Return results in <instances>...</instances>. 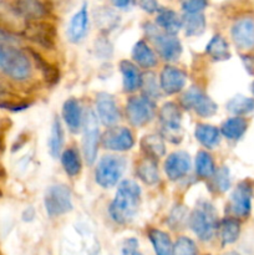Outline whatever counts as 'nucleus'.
<instances>
[{
  "label": "nucleus",
  "instance_id": "obj_20",
  "mask_svg": "<svg viewBox=\"0 0 254 255\" xmlns=\"http://www.w3.org/2000/svg\"><path fill=\"white\" fill-rule=\"evenodd\" d=\"M120 70L122 74V84H124L125 91L133 92L141 87L142 75L136 65L132 64L131 61L124 60L120 62Z\"/></svg>",
  "mask_w": 254,
  "mask_h": 255
},
{
  "label": "nucleus",
  "instance_id": "obj_23",
  "mask_svg": "<svg viewBox=\"0 0 254 255\" xmlns=\"http://www.w3.org/2000/svg\"><path fill=\"white\" fill-rule=\"evenodd\" d=\"M247 128H248V122L243 117L236 116L224 121L219 131L222 136L229 141H238L246 133Z\"/></svg>",
  "mask_w": 254,
  "mask_h": 255
},
{
  "label": "nucleus",
  "instance_id": "obj_42",
  "mask_svg": "<svg viewBox=\"0 0 254 255\" xmlns=\"http://www.w3.org/2000/svg\"><path fill=\"white\" fill-rule=\"evenodd\" d=\"M19 41L16 36L14 34H11L7 30L0 27V44H7V45H14Z\"/></svg>",
  "mask_w": 254,
  "mask_h": 255
},
{
  "label": "nucleus",
  "instance_id": "obj_16",
  "mask_svg": "<svg viewBox=\"0 0 254 255\" xmlns=\"http://www.w3.org/2000/svg\"><path fill=\"white\" fill-rule=\"evenodd\" d=\"M187 81V74L174 66L163 67L159 76V87L167 95H174L182 91Z\"/></svg>",
  "mask_w": 254,
  "mask_h": 255
},
{
  "label": "nucleus",
  "instance_id": "obj_5",
  "mask_svg": "<svg viewBox=\"0 0 254 255\" xmlns=\"http://www.w3.org/2000/svg\"><path fill=\"white\" fill-rule=\"evenodd\" d=\"M45 209L47 216L54 218L72 211L71 191L65 184H55L49 187L44 197Z\"/></svg>",
  "mask_w": 254,
  "mask_h": 255
},
{
  "label": "nucleus",
  "instance_id": "obj_4",
  "mask_svg": "<svg viewBox=\"0 0 254 255\" xmlns=\"http://www.w3.org/2000/svg\"><path fill=\"white\" fill-rule=\"evenodd\" d=\"M126 168V159L121 156L107 154L102 157L95 169V179L102 188H111L121 179Z\"/></svg>",
  "mask_w": 254,
  "mask_h": 255
},
{
  "label": "nucleus",
  "instance_id": "obj_17",
  "mask_svg": "<svg viewBox=\"0 0 254 255\" xmlns=\"http://www.w3.org/2000/svg\"><path fill=\"white\" fill-rule=\"evenodd\" d=\"M26 35L30 40L45 49H51L55 45V29L46 22H32L26 27Z\"/></svg>",
  "mask_w": 254,
  "mask_h": 255
},
{
  "label": "nucleus",
  "instance_id": "obj_15",
  "mask_svg": "<svg viewBox=\"0 0 254 255\" xmlns=\"http://www.w3.org/2000/svg\"><path fill=\"white\" fill-rule=\"evenodd\" d=\"M96 110L99 119L105 126H114L120 120V111L114 96L107 92H100L96 96Z\"/></svg>",
  "mask_w": 254,
  "mask_h": 255
},
{
  "label": "nucleus",
  "instance_id": "obj_11",
  "mask_svg": "<svg viewBox=\"0 0 254 255\" xmlns=\"http://www.w3.org/2000/svg\"><path fill=\"white\" fill-rule=\"evenodd\" d=\"M101 143L110 151L124 152L133 147L134 139L132 132L126 127H112L102 134Z\"/></svg>",
  "mask_w": 254,
  "mask_h": 255
},
{
  "label": "nucleus",
  "instance_id": "obj_41",
  "mask_svg": "<svg viewBox=\"0 0 254 255\" xmlns=\"http://www.w3.org/2000/svg\"><path fill=\"white\" fill-rule=\"evenodd\" d=\"M96 52L99 56L109 57L112 54V47L107 40H99L96 41Z\"/></svg>",
  "mask_w": 254,
  "mask_h": 255
},
{
  "label": "nucleus",
  "instance_id": "obj_44",
  "mask_svg": "<svg viewBox=\"0 0 254 255\" xmlns=\"http://www.w3.org/2000/svg\"><path fill=\"white\" fill-rule=\"evenodd\" d=\"M139 6L147 12H154L158 10V2L157 0H139Z\"/></svg>",
  "mask_w": 254,
  "mask_h": 255
},
{
  "label": "nucleus",
  "instance_id": "obj_26",
  "mask_svg": "<svg viewBox=\"0 0 254 255\" xmlns=\"http://www.w3.org/2000/svg\"><path fill=\"white\" fill-rule=\"evenodd\" d=\"M206 52L216 61H224L231 59L228 42L222 35H214L206 46Z\"/></svg>",
  "mask_w": 254,
  "mask_h": 255
},
{
  "label": "nucleus",
  "instance_id": "obj_6",
  "mask_svg": "<svg viewBox=\"0 0 254 255\" xmlns=\"http://www.w3.org/2000/svg\"><path fill=\"white\" fill-rule=\"evenodd\" d=\"M146 32L149 40L157 47L162 59L169 62L178 60V57L182 54V45L181 41L174 35L161 32L152 24L146 25Z\"/></svg>",
  "mask_w": 254,
  "mask_h": 255
},
{
  "label": "nucleus",
  "instance_id": "obj_1",
  "mask_svg": "<svg viewBox=\"0 0 254 255\" xmlns=\"http://www.w3.org/2000/svg\"><path fill=\"white\" fill-rule=\"evenodd\" d=\"M141 202V188L131 179H125L117 187L114 201L110 204V216L116 223L127 224L132 222Z\"/></svg>",
  "mask_w": 254,
  "mask_h": 255
},
{
  "label": "nucleus",
  "instance_id": "obj_35",
  "mask_svg": "<svg viewBox=\"0 0 254 255\" xmlns=\"http://www.w3.org/2000/svg\"><path fill=\"white\" fill-rule=\"evenodd\" d=\"M216 172L214 161L209 153L201 151L196 156V173L201 178H211Z\"/></svg>",
  "mask_w": 254,
  "mask_h": 255
},
{
  "label": "nucleus",
  "instance_id": "obj_43",
  "mask_svg": "<svg viewBox=\"0 0 254 255\" xmlns=\"http://www.w3.org/2000/svg\"><path fill=\"white\" fill-rule=\"evenodd\" d=\"M138 247V242L134 238L127 239L122 246V255H132L136 253V248Z\"/></svg>",
  "mask_w": 254,
  "mask_h": 255
},
{
  "label": "nucleus",
  "instance_id": "obj_31",
  "mask_svg": "<svg viewBox=\"0 0 254 255\" xmlns=\"http://www.w3.org/2000/svg\"><path fill=\"white\" fill-rule=\"evenodd\" d=\"M219 236L223 246L233 244L241 234V224L234 218H224L219 224Z\"/></svg>",
  "mask_w": 254,
  "mask_h": 255
},
{
  "label": "nucleus",
  "instance_id": "obj_14",
  "mask_svg": "<svg viewBox=\"0 0 254 255\" xmlns=\"http://www.w3.org/2000/svg\"><path fill=\"white\" fill-rule=\"evenodd\" d=\"M192 161L187 152L177 151L169 154L164 161V172L171 181L181 179L191 171Z\"/></svg>",
  "mask_w": 254,
  "mask_h": 255
},
{
  "label": "nucleus",
  "instance_id": "obj_48",
  "mask_svg": "<svg viewBox=\"0 0 254 255\" xmlns=\"http://www.w3.org/2000/svg\"><path fill=\"white\" fill-rule=\"evenodd\" d=\"M251 91H252V94H253V96H254V81H253V84H252V86H251Z\"/></svg>",
  "mask_w": 254,
  "mask_h": 255
},
{
  "label": "nucleus",
  "instance_id": "obj_25",
  "mask_svg": "<svg viewBox=\"0 0 254 255\" xmlns=\"http://www.w3.org/2000/svg\"><path fill=\"white\" fill-rule=\"evenodd\" d=\"M156 22L161 29L164 30L166 34L169 35L177 34L182 27V19H179L173 10L169 9H159Z\"/></svg>",
  "mask_w": 254,
  "mask_h": 255
},
{
  "label": "nucleus",
  "instance_id": "obj_40",
  "mask_svg": "<svg viewBox=\"0 0 254 255\" xmlns=\"http://www.w3.org/2000/svg\"><path fill=\"white\" fill-rule=\"evenodd\" d=\"M207 0H183L182 7L188 14H197L207 6Z\"/></svg>",
  "mask_w": 254,
  "mask_h": 255
},
{
  "label": "nucleus",
  "instance_id": "obj_3",
  "mask_svg": "<svg viewBox=\"0 0 254 255\" xmlns=\"http://www.w3.org/2000/svg\"><path fill=\"white\" fill-rule=\"evenodd\" d=\"M218 216L213 204L208 201H199L196 208L192 211L188 223L193 233L201 241L208 242L218 229Z\"/></svg>",
  "mask_w": 254,
  "mask_h": 255
},
{
  "label": "nucleus",
  "instance_id": "obj_49",
  "mask_svg": "<svg viewBox=\"0 0 254 255\" xmlns=\"http://www.w3.org/2000/svg\"><path fill=\"white\" fill-rule=\"evenodd\" d=\"M132 255H142L141 253H137V252H136V253H134V254H132Z\"/></svg>",
  "mask_w": 254,
  "mask_h": 255
},
{
  "label": "nucleus",
  "instance_id": "obj_8",
  "mask_svg": "<svg viewBox=\"0 0 254 255\" xmlns=\"http://www.w3.org/2000/svg\"><path fill=\"white\" fill-rule=\"evenodd\" d=\"M84 136H82V152L87 164H94L97 157V147L100 141L99 122L97 116L92 110H87L84 117Z\"/></svg>",
  "mask_w": 254,
  "mask_h": 255
},
{
  "label": "nucleus",
  "instance_id": "obj_24",
  "mask_svg": "<svg viewBox=\"0 0 254 255\" xmlns=\"http://www.w3.org/2000/svg\"><path fill=\"white\" fill-rule=\"evenodd\" d=\"M132 59L143 69H151L157 65V57L144 41H137L132 49Z\"/></svg>",
  "mask_w": 254,
  "mask_h": 255
},
{
  "label": "nucleus",
  "instance_id": "obj_32",
  "mask_svg": "<svg viewBox=\"0 0 254 255\" xmlns=\"http://www.w3.org/2000/svg\"><path fill=\"white\" fill-rule=\"evenodd\" d=\"M182 26L184 27L187 36H198L206 30V17L201 12L197 14L186 12L182 19Z\"/></svg>",
  "mask_w": 254,
  "mask_h": 255
},
{
  "label": "nucleus",
  "instance_id": "obj_34",
  "mask_svg": "<svg viewBox=\"0 0 254 255\" xmlns=\"http://www.w3.org/2000/svg\"><path fill=\"white\" fill-rule=\"evenodd\" d=\"M61 163L69 176H77L81 172V158L79 152L75 148H67L66 151L62 152Z\"/></svg>",
  "mask_w": 254,
  "mask_h": 255
},
{
  "label": "nucleus",
  "instance_id": "obj_18",
  "mask_svg": "<svg viewBox=\"0 0 254 255\" xmlns=\"http://www.w3.org/2000/svg\"><path fill=\"white\" fill-rule=\"evenodd\" d=\"M87 29H89V12L86 5H84L70 20L67 27V39L74 44H77L86 36Z\"/></svg>",
  "mask_w": 254,
  "mask_h": 255
},
{
  "label": "nucleus",
  "instance_id": "obj_46",
  "mask_svg": "<svg viewBox=\"0 0 254 255\" xmlns=\"http://www.w3.org/2000/svg\"><path fill=\"white\" fill-rule=\"evenodd\" d=\"M111 1H112V4L115 5V6L124 9V7L128 6L129 2H131V0H111Z\"/></svg>",
  "mask_w": 254,
  "mask_h": 255
},
{
  "label": "nucleus",
  "instance_id": "obj_9",
  "mask_svg": "<svg viewBox=\"0 0 254 255\" xmlns=\"http://www.w3.org/2000/svg\"><path fill=\"white\" fill-rule=\"evenodd\" d=\"M181 104L184 109L193 110L201 117H211L218 111V105L198 87H191L182 96Z\"/></svg>",
  "mask_w": 254,
  "mask_h": 255
},
{
  "label": "nucleus",
  "instance_id": "obj_19",
  "mask_svg": "<svg viewBox=\"0 0 254 255\" xmlns=\"http://www.w3.org/2000/svg\"><path fill=\"white\" fill-rule=\"evenodd\" d=\"M62 117L72 133H77L81 129L84 117H82L81 105L76 99L71 97L65 101L64 106H62Z\"/></svg>",
  "mask_w": 254,
  "mask_h": 255
},
{
  "label": "nucleus",
  "instance_id": "obj_7",
  "mask_svg": "<svg viewBox=\"0 0 254 255\" xmlns=\"http://www.w3.org/2000/svg\"><path fill=\"white\" fill-rule=\"evenodd\" d=\"M159 122L164 137L172 143L182 141V114L174 102H167L159 110Z\"/></svg>",
  "mask_w": 254,
  "mask_h": 255
},
{
  "label": "nucleus",
  "instance_id": "obj_10",
  "mask_svg": "<svg viewBox=\"0 0 254 255\" xmlns=\"http://www.w3.org/2000/svg\"><path fill=\"white\" fill-rule=\"evenodd\" d=\"M156 106L153 101L146 97H131L126 105V116L131 125L144 126L153 120Z\"/></svg>",
  "mask_w": 254,
  "mask_h": 255
},
{
  "label": "nucleus",
  "instance_id": "obj_29",
  "mask_svg": "<svg viewBox=\"0 0 254 255\" xmlns=\"http://www.w3.org/2000/svg\"><path fill=\"white\" fill-rule=\"evenodd\" d=\"M137 177L144 182L146 184H156L159 181V174H158V167H157L156 159L152 158H144L141 161L137 166L136 169Z\"/></svg>",
  "mask_w": 254,
  "mask_h": 255
},
{
  "label": "nucleus",
  "instance_id": "obj_47",
  "mask_svg": "<svg viewBox=\"0 0 254 255\" xmlns=\"http://www.w3.org/2000/svg\"><path fill=\"white\" fill-rule=\"evenodd\" d=\"M224 255H241V254L237 253V252H228V253H226Z\"/></svg>",
  "mask_w": 254,
  "mask_h": 255
},
{
  "label": "nucleus",
  "instance_id": "obj_45",
  "mask_svg": "<svg viewBox=\"0 0 254 255\" xmlns=\"http://www.w3.org/2000/svg\"><path fill=\"white\" fill-rule=\"evenodd\" d=\"M242 61H243L247 71L254 76V56H242Z\"/></svg>",
  "mask_w": 254,
  "mask_h": 255
},
{
  "label": "nucleus",
  "instance_id": "obj_37",
  "mask_svg": "<svg viewBox=\"0 0 254 255\" xmlns=\"http://www.w3.org/2000/svg\"><path fill=\"white\" fill-rule=\"evenodd\" d=\"M141 87L143 90V97L149 100H154L161 96V87H158L156 81V76L152 72H146L142 75Z\"/></svg>",
  "mask_w": 254,
  "mask_h": 255
},
{
  "label": "nucleus",
  "instance_id": "obj_21",
  "mask_svg": "<svg viewBox=\"0 0 254 255\" xmlns=\"http://www.w3.org/2000/svg\"><path fill=\"white\" fill-rule=\"evenodd\" d=\"M194 136L196 139L202 144L203 147L209 149L216 148L221 142V131L217 127L212 126V125L199 124L196 126L194 129Z\"/></svg>",
  "mask_w": 254,
  "mask_h": 255
},
{
  "label": "nucleus",
  "instance_id": "obj_28",
  "mask_svg": "<svg viewBox=\"0 0 254 255\" xmlns=\"http://www.w3.org/2000/svg\"><path fill=\"white\" fill-rule=\"evenodd\" d=\"M141 147L148 158L158 159L166 153L163 139L157 134H147L141 139Z\"/></svg>",
  "mask_w": 254,
  "mask_h": 255
},
{
  "label": "nucleus",
  "instance_id": "obj_39",
  "mask_svg": "<svg viewBox=\"0 0 254 255\" xmlns=\"http://www.w3.org/2000/svg\"><path fill=\"white\" fill-rule=\"evenodd\" d=\"M187 213L184 207L178 206L172 211L171 216H169V224H171L172 229H178L184 222L187 221Z\"/></svg>",
  "mask_w": 254,
  "mask_h": 255
},
{
  "label": "nucleus",
  "instance_id": "obj_33",
  "mask_svg": "<svg viewBox=\"0 0 254 255\" xmlns=\"http://www.w3.org/2000/svg\"><path fill=\"white\" fill-rule=\"evenodd\" d=\"M226 107L231 114L241 117L242 115L251 114L252 111H254V99L243 95H237L227 102Z\"/></svg>",
  "mask_w": 254,
  "mask_h": 255
},
{
  "label": "nucleus",
  "instance_id": "obj_12",
  "mask_svg": "<svg viewBox=\"0 0 254 255\" xmlns=\"http://www.w3.org/2000/svg\"><path fill=\"white\" fill-rule=\"evenodd\" d=\"M252 194L253 189L249 182L244 181L237 186L233 193L231 194L229 208L236 217L247 218L252 211Z\"/></svg>",
  "mask_w": 254,
  "mask_h": 255
},
{
  "label": "nucleus",
  "instance_id": "obj_27",
  "mask_svg": "<svg viewBox=\"0 0 254 255\" xmlns=\"http://www.w3.org/2000/svg\"><path fill=\"white\" fill-rule=\"evenodd\" d=\"M148 237L156 255H173V244L168 234L159 229H151Z\"/></svg>",
  "mask_w": 254,
  "mask_h": 255
},
{
  "label": "nucleus",
  "instance_id": "obj_2",
  "mask_svg": "<svg viewBox=\"0 0 254 255\" xmlns=\"http://www.w3.org/2000/svg\"><path fill=\"white\" fill-rule=\"evenodd\" d=\"M0 71L14 81H25L32 71L27 55L12 45L0 44Z\"/></svg>",
  "mask_w": 254,
  "mask_h": 255
},
{
  "label": "nucleus",
  "instance_id": "obj_30",
  "mask_svg": "<svg viewBox=\"0 0 254 255\" xmlns=\"http://www.w3.org/2000/svg\"><path fill=\"white\" fill-rule=\"evenodd\" d=\"M47 147H49L50 154L54 158H57L61 154L62 147H64V129H62L61 122L57 117H55L52 121Z\"/></svg>",
  "mask_w": 254,
  "mask_h": 255
},
{
  "label": "nucleus",
  "instance_id": "obj_36",
  "mask_svg": "<svg viewBox=\"0 0 254 255\" xmlns=\"http://www.w3.org/2000/svg\"><path fill=\"white\" fill-rule=\"evenodd\" d=\"M212 178V188L218 193H224L231 188V173L228 167H221L218 171L214 172Z\"/></svg>",
  "mask_w": 254,
  "mask_h": 255
},
{
  "label": "nucleus",
  "instance_id": "obj_38",
  "mask_svg": "<svg viewBox=\"0 0 254 255\" xmlns=\"http://www.w3.org/2000/svg\"><path fill=\"white\" fill-rule=\"evenodd\" d=\"M173 255H198V249L192 239L179 237L173 246Z\"/></svg>",
  "mask_w": 254,
  "mask_h": 255
},
{
  "label": "nucleus",
  "instance_id": "obj_22",
  "mask_svg": "<svg viewBox=\"0 0 254 255\" xmlns=\"http://www.w3.org/2000/svg\"><path fill=\"white\" fill-rule=\"evenodd\" d=\"M15 10L29 20H39L46 15V7L39 0H16Z\"/></svg>",
  "mask_w": 254,
  "mask_h": 255
},
{
  "label": "nucleus",
  "instance_id": "obj_13",
  "mask_svg": "<svg viewBox=\"0 0 254 255\" xmlns=\"http://www.w3.org/2000/svg\"><path fill=\"white\" fill-rule=\"evenodd\" d=\"M232 39L241 50H251L254 47V19L242 17L237 20L231 30Z\"/></svg>",
  "mask_w": 254,
  "mask_h": 255
}]
</instances>
